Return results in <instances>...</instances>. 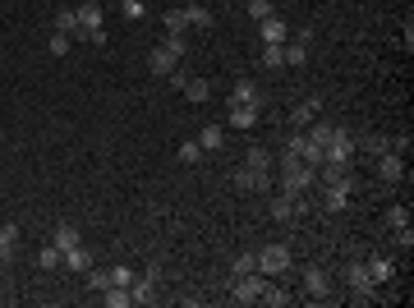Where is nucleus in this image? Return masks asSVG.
<instances>
[{
	"mask_svg": "<svg viewBox=\"0 0 414 308\" xmlns=\"http://www.w3.org/2000/svg\"><path fill=\"white\" fill-rule=\"evenodd\" d=\"M56 28L60 32H78V10H60V14H56Z\"/></svg>",
	"mask_w": 414,
	"mask_h": 308,
	"instance_id": "37",
	"label": "nucleus"
},
{
	"mask_svg": "<svg viewBox=\"0 0 414 308\" xmlns=\"http://www.w3.org/2000/svg\"><path fill=\"white\" fill-rule=\"evenodd\" d=\"M308 51H313V32L290 37V42H286V64H290V69H304V64H308Z\"/></svg>",
	"mask_w": 414,
	"mask_h": 308,
	"instance_id": "7",
	"label": "nucleus"
},
{
	"mask_svg": "<svg viewBox=\"0 0 414 308\" xmlns=\"http://www.w3.org/2000/svg\"><path fill=\"white\" fill-rule=\"evenodd\" d=\"M258 37H262V47H286L290 42V28H286V19H262L258 23Z\"/></svg>",
	"mask_w": 414,
	"mask_h": 308,
	"instance_id": "8",
	"label": "nucleus"
},
{
	"mask_svg": "<svg viewBox=\"0 0 414 308\" xmlns=\"http://www.w3.org/2000/svg\"><path fill=\"white\" fill-rule=\"evenodd\" d=\"M226 110H230L235 129H253L258 124V102H226Z\"/></svg>",
	"mask_w": 414,
	"mask_h": 308,
	"instance_id": "11",
	"label": "nucleus"
},
{
	"mask_svg": "<svg viewBox=\"0 0 414 308\" xmlns=\"http://www.w3.org/2000/svg\"><path fill=\"white\" fill-rule=\"evenodd\" d=\"M345 285L354 290V299H373V281H368L364 262H350V267H345Z\"/></svg>",
	"mask_w": 414,
	"mask_h": 308,
	"instance_id": "9",
	"label": "nucleus"
},
{
	"mask_svg": "<svg viewBox=\"0 0 414 308\" xmlns=\"http://www.w3.org/2000/svg\"><path fill=\"white\" fill-rule=\"evenodd\" d=\"M74 37H83V42H92V47H102V42H106L102 5H97V0H83V5H78V32H74Z\"/></svg>",
	"mask_w": 414,
	"mask_h": 308,
	"instance_id": "1",
	"label": "nucleus"
},
{
	"mask_svg": "<svg viewBox=\"0 0 414 308\" xmlns=\"http://www.w3.org/2000/svg\"><path fill=\"white\" fill-rule=\"evenodd\" d=\"M249 272H258V258L253 253H240V258L230 262V276H249Z\"/></svg>",
	"mask_w": 414,
	"mask_h": 308,
	"instance_id": "27",
	"label": "nucleus"
},
{
	"mask_svg": "<svg viewBox=\"0 0 414 308\" xmlns=\"http://www.w3.org/2000/svg\"><path fill=\"white\" fill-rule=\"evenodd\" d=\"M276 10H272V0H249V19L253 23H262V19H272Z\"/></svg>",
	"mask_w": 414,
	"mask_h": 308,
	"instance_id": "31",
	"label": "nucleus"
},
{
	"mask_svg": "<svg viewBox=\"0 0 414 308\" xmlns=\"http://www.w3.org/2000/svg\"><path fill=\"white\" fill-rule=\"evenodd\" d=\"M148 69H152L157 78H170L175 69H180V60H175L170 51H161V47H157V51H148Z\"/></svg>",
	"mask_w": 414,
	"mask_h": 308,
	"instance_id": "14",
	"label": "nucleus"
},
{
	"mask_svg": "<svg viewBox=\"0 0 414 308\" xmlns=\"http://www.w3.org/2000/svg\"><path fill=\"white\" fill-rule=\"evenodd\" d=\"M157 276H161V272H157V267H148V276H138L134 285H129L134 304H152V299H157Z\"/></svg>",
	"mask_w": 414,
	"mask_h": 308,
	"instance_id": "13",
	"label": "nucleus"
},
{
	"mask_svg": "<svg viewBox=\"0 0 414 308\" xmlns=\"http://www.w3.org/2000/svg\"><path fill=\"white\" fill-rule=\"evenodd\" d=\"M258 304H267V308H286V304H290V290L267 281V285H262V299H258Z\"/></svg>",
	"mask_w": 414,
	"mask_h": 308,
	"instance_id": "21",
	"label": "nucleus"
},
{
	"mask_svg": "<svg viewBox=\"0 0 414 308\" xmlns=\"http://www.w3.org/2000/svg\"><path fill=\"white\" fill-rule=\"evenodd\" d=\"M272 216H276V221H290V216H295V198H286V193L272 198Z\"/></svg>",
	"mask_w": 414,
	"mask_h": 308,
	"instance_id": "30",
	"label": "nucleus"
},
{
	"mask_svg": "<svg viewBox=\"0 0 414 308\" xmlns=\"http://www.w3.org/2000/svg\"><path fill=\"white\" fill-rule=\"evenodd\" d=\"M161 51H170L175 60H184V56H189V42H184L180 32H166V37H161Z\"/></svg>",
	"mask_w": 414,
	"mask_h": 308,
	"instance_id": "25",
	"label": "nucleus"
},
{
	"mask_svg": "<svg viewBox=\"0 0 414 308\" xmlns=\"http://www.w3.org/2000/svg\"><path fill=\"white\" fill-rule=\"evenodd\" d=\"M198 147H203V152H216V147H221V124H203Z\"/></svg>",
	"mask_w": 414,
	"mask_h": 308,
	"instance_id": "24",
	"label": "nucleus"
},
{
	"mask_svg": "<svg viewBox=\"0 0 414 308\" xmlns=\"http://www.w3.org/2000/svg\"><path fill=\"white\" fill-rule=\"evenodd\" d=\"M102 304L106 308H129L134 294H129V285H106V290H102Z\"/></svg>",
	"mask_w": 414,
	"mask_h": 308,
	"instance_id": "19",
	"label": "nucleus"
},
{
	"mask_svg": "<svg viewBox=\"0 0 414 308\" xmlns=\"http://www.w3.org/2000/svg\"><path fill=\"white\" fill-rule=\"evenodd\" d=\"M51 244L60 248V253L78 248V244H83V239H78V226H74V221H60V226H56V235H51Z\"/></svg>",
	"mask_w": 414,
	"mask_h": 308,
	"instance_id": "16",
	"label": "nucleus"
},
{
	"mask_svg": "<svg viewBox=\"0 0 414 308\" xmlns=\"http://www.w3.org/2000/svg\"><path fill=\"white\" fill-rule=\"evenodd\" d=\"M378 180H382V185H400V180H405V161H400L396 152H382L378 156Z\"/></svg>",
	"mask_w": 414,
	"mask_h": 308,
	"instance_id": "12",
	"label": "nucleus"
},
{
	"mask_svg": "<svg viewBox=\"0 0 414 308\" xmlns=\"http://www.w3.org/2000/svg\"><path fill=\"white\" fill-rule=\"evenodd\" d=\"M60 267H69V272H78V276H83V272L92 267V253H88L83 244H78V248H69V253H65V262H60Z\"/></svg>",
	"mask_w": 414,
	"mask_h": 308,
	"instance_id": "20",
	"label": "nucleus"
},
{
	"mask_svg": "<svg viewBox=\"0 0 414 308\" xmlns=\"http://www.w3.org/2000/svg\"><path fill=\"white\" fill-rule=\"evenodd\" d=\"M387 226H391V230L410 226V212H405V207H391V212H387Z\"/></svg>",
	"mask_w": 414,
	"mask_h": 308,
	"instance_id": "39",
	"label": "nucleus"
},
{
	"mask_svg": "<svg viewBox=\"0 0 414 308\" xmlns=\"http://www.w3.org/2000/svg\"><path fill=\"white\" fill-rule=\"evenodd\" d=\"M111 285H134V272L129 267H111Z\"/></svg>",
	"mask_w": 414,
	"mask_h": 308,
	"instance_id": "41",
	"label": "nucleus"
},
{
	"mask_svg": "<svg viewBox=\"0 0 414 308\" xmlns=\"http://www.w3.org/2000/svg\"><path fill=\"white\" fill-rule=\"evenodd\" d=\"M318 110H322V102H318V97H308V102H299V106L290 110V124H295V129H304V124L318 120Z\"/></svg>",
	"mask_w": 414,
	"mask_h": 308,
	"instance_id": "17",
	"label": "nucleus"
},
{
	"mask_svg": "<svg viewBox=\"0 0 414 308\" xmlns=\"http://www.w3.org/2000/svg\"><path fill=\"white\" fill-rule=\"evenodd\" d=\"M304 294L308 299H332V276H327V267H304Z\"/></svg>",
	"mask_w": 414,
	"mask_h": 308,
	"instance_id": "6",
	"label": "nucleus"
},
{
	"mask_svg": "<svg viewBox=\"0 0 414 308\" xmlns=\"http://www.w3.org/2000/svg\"><path fill=\"white\" fill-rule=\"evenodd\" d=\"M184 19H189V28H212V10L207 5H189Z\"/></svg>",
	"mask_w": 414,
	"mask_h": 308,
	"instance_id": "23",
	"label": "nucleus"
},
{
	"mask_svg": "<svg viewBox=\"0 0 414 308\" xmlns=\"http://www.w3.org/2000/svg\"><path fill=\"white\" fill-rule=\"evenodd\" d=\"M262 285H267V276H262V272L230 276V299H235V304H258V299H262Z\"/></svg>",
	"mask_w": 414,
	"mask_h": 308,
	"instance_id": "5",
	"label": "nucleus"
},
{
	"mask_svg": "<svg viewBox=\"0 0 414 308\" xmlns=\"http://www.w3.org/2000/svg\"><path fill=\"white\" fill-rule=\"evenodd\" d=\"M46 47H51V56H65V51H69V32H60V28H56Z\"/></svg>",
	"mask_w": 414,
	"mask_h": 308,
	"instance_id": "38",
	"label": "nucleus"
},
{
	"mask_svg": "<svg viewBox=\"0 0 414 308\" xmlns=\"http://www.w3.org/2000/svg\"><path fill=\"white\" fill-rule=\"evenodd\" d=\"M354 161V139L345 129H332V139L322 147V166H350Z\"/></svg>",
	"mask_w": 414,
	"mask_h": 308,
	"instance_id": "3",
	"label": "nucleus"
},
{
	"mask_svg": "<svg viewBox=\"0 0 414 308\" xmlns=\"http://www.w3.org/2000/svg\"><path fill=\"white\" fill-rule=\"evenodd\" d=\"M60 262H65V253H60L56 244H46L42 253H37V267H42V272H51V267H60Z\"/></svg>",
	"mask_w": 414,
	"mask_h": 308,
	"instance_id": "26",
	"label": "nucleus"
},
{
	"mask_svg": "<svg viewBox=\"0 0 414 308\" xmlns=\"http://www.w3.org/2000/svg\"><path fill=\"white\" fill-rule=\"evenodd\" d=\"M120 14L129 19V23H138V19L148 14V5H143V0H124V5H120Z\"/></svg>",
	"mask_w": 414,
	"mask_h": 308,
	"instance_id": "36",
	"label": "nucleus"
},
{
	"mask_svg": "<svg viewBox=\"0 0 414 308\" xmlns=\"http://www.w3.org/2000/svg\"><path fill=\"white\" fill-rule=\"evenodd\" d=\"M235 189H244V193H267L272 180H267V170H235Z\"/></svg>",
	"mask_w": 414,
	"mask_h": 308,
	"instance_id": "10",
	"label": "nucleus"
},
{
	"mask_svg": "<svg viewBox=\"0 0 414 308\" xmlns=\"http://www.w3.org/2000/svg\"><path fill=\"white\" fill-rule=\"evenodd\" d=\"M350 207V193L345 189H327V212H345Z\"/></svg>",
	"mask_w": 414,
	"mask_h": 308,
	"instance_id": "29",
	"label": "nucleus"
},
{
	"mask_svg": "<svg viewBox=\"0 0 414 308\" xmlns=\"http://www.w3.org/2000/svg\"><path fill=\"white\" fill-rule=\"evenodd\" d=\"M262 64L267 69H281L286 64V47H262Z\"/></svg>",
	"mask_w": 414,
	"mask_h": 308,
	"instance_id": "33",
	"label": "nucleus"
},
{
	"mask_svg": "<svg viewBox=\"0 0 414 308\" xmlns=\"http://www.w3.org/2000/svg\"><path fill=\"white\" fill-rule=\"evenodd\" d=\"M244 166L249 170H272V156L262 152V147H249V152H244Z\"/></svg>",
	"mask_w": 414,
	"mask_h": 308,
	"instance_id": "28",
	"label": "nucleus"
},
{
	"mask_svg": "<svg viewBox=\"0 0 414 308\" xmlns=\"http://www.w3.org/2000/svg\"><path fill=\"white\" fill-rule=\"evenodd\" d=\"M83 276H88V285H92V290H106V285H111V272H102L97 262H92V267L83 272Z\"/></svg>",
	"mask_w": 414,
	"mask_h": 308,
	"instance_id": "32",
	"label": "nucleus"
},
{
	"mask_svg": "<svg viewBox=\"0 0 414 308\" xmlns=\"http://www.w3.org/2000/svg\"><path fill=\"white\" fill-rule=\"evenodd\" d=\"M230 102H258V106H262L258 83H253V78H240V83H235V93H230Z\"/></svg>",
	"mask_w": 414,
	"mask_h": 308,
	"instance_id": "22",
	"label": "nucleus"
},
{
	"mask_svg": "<svg viewBox=\"0 0 414 308\" xmlns=\"http://www.w3.org/2000/svg\"><path fill=\"white\" fill-rule=\"evenodd\" d=\"M180 161H184V166L203 161V147H198V143H184V147H180Z\"/></svg>",
	"mask_w": 414,
	"mask_h": 308,
	"instance_id": "40",
	"label": "nucleus"
},
{
	"mask_svg": "<svg viewBox=\"0 0 414 308\" xmlns=\"http://www.w3.org/2000/svg\"><path fill=\"white\" fill-rule=\"evenodd\" d=\"M161 23H166V32H184V28H189L184 10H166V19H161Z\"/></svg>",
	"mask_w": 414,
	"mask_h": 308,
	"instance_id": "35",
	"label": "nucleus"
},
{
	"mask_svg": "<svg viewBox=\"0 0 414 308\" xmlns=\"http://www.w3.org/2000/svg\"><path fill=\"white\" fill-rule=\"evenodd\" d=\"M304 139L313 143V147H327V139H332V124H313V129H308Z\"/></svg>",
	"mask_w": 414,
	"mask_h": 308,
	"instance_id": "34",
	"label": "nucleus"
},
{
	"mask_svg": "<svg viewBox=\"0 0 414 308\" xmlns=\"http://www.w3.org/2000/svg\"><path fill=\"white\" fill-rule=\"evenodd\" d=\"M364 267H368V281H373V285H382V281L396 276V262H391V258H368Z\"/></svg>",
	"mask_w": 414,
	"mask_h": 308,
	"instance_id": "18",
	"label": "nucleus"
},
{
	"mask_svg": "<svg viewBox=\"0 0 414 308\" xmlns=\"http://www.w3.org/2000/svg\"><path fill=\"white\" fill-rule=\"evenodd\" d=\"M396 244H400V248L414 244V230H410V226H400V230H396Z\"/></svg>",
	"mask_w": 414,
	"mask_h": 308,
	"instance_id": "43",
	"label": "nucleus"
},
{
	"mask_svg": "<svg viewBox=\"0 0 414 308\" xmlns=\"http://www.w3.org/2000/svg\"><path fill=\"white\" fill-rule=\"evenodd\" d=\"M14 248H19V226L14 221H0V267L14 262Z\"/></svg>",
	"mask_w": 414,
	"mask_h": 308,
	"instance_id": "15",
	"label": "nucleus"
},
{
	"mask_svg": "<svg viewBox=\"0 0 414 308\" xmlns=\"http://www.w3.org/2000/svg\"><path fill=\"white\" fill-rule=\"evenodd\" d=\"M253 258H258L262 276H286V272H290V248L286 244H267V248H258Z\"/></svg>",
	"mask_w": 414,
	"mask_h": 308,
	"instance_id": "4",
	"label": "nucleus"
},
{
	"mask_svg": "<svg viewBox=\"0 0 414 308\" xmlns=\"http://www.w3.org/2000/svg\"><path fill=\"white\" fill-rule=\"evenodd\" d=\"M143 5H148V0H143Z\"/></svg>",
	"mask_w": 414,
	"mask_h": 308,
	"instance_id": "44",
	"label": "nucleus"
},
{
	"mask_svg": "<svg viewBox=\"0 0 414 308\" xmlns=\"http://www.w3.org/2000/svg\"><path fill=\"white\" fill-rule=\"evenodd\" d=\"M313 180H318V170L304 166V161H295V166L281 170V193H286V198H299V193L313 189Z\"/></svg>",
	"mask_w": 414,
	"mask_h": 308,
	"instance_id": "2",
	"label": "nucleus"
},
{
	"mask_svg": "<svg viewBox=\"0 0 414 308\" xmlns=\"http://www.w3.org/2000/svg\"><path fill=\"white\" fill-rule=\"evenodd\" d=\"M391 147H396V143H387V139H368V152H373V156H382V152H391Z\"/></svg>",
	"mask_w": 414,
	"mask_h": 308,
	"instance_id": "42",
	"label": "nucleus"
}]
</instances>
